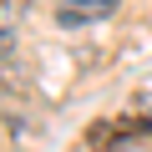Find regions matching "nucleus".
<instances>
[{
    "instance_id": "obj_1",
    "label": "nucleus",
    "mask_w": 152,
    "mask_h": 152,
    "mask_svg": "<svg viewBox=\"0 0 152 152\" xmlns=\"http://www.w3.org/2000/svg\"><path fill=\"white\" fill-rule=\"evenodd\" d=\"M112 10H117V0H61L56 20H61V26H86V20H102V15H112Z\"/></svg>"
},
{
    "instance_id": "obj_2",
    "label": "nucleus",
    "mask_w": 152,
    "mask_h": 152,
    "mask_svg": "<svg viewBox=\"0 0 152 152\" xmlns=\"http://www.w3.org/2000/svg\"><path fill=\"white\" fill-rule=\"evenodd\" d=\"M26 5H31V0H5V26H10V20H15V15H20Z\"/></svg>"
}]
</instances>
